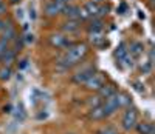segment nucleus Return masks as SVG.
Returning <instances> with one entry per match:
<instances>
[{
	"mask_svg": "<svg viewBox=\"0 0 155 134\" xmlns=\"http://www.w3.org/2000/svg\"><path fill=\"white\" fill-rule=\"evenodd\" d=\"M87 52H88V46L85 43H71L67 48V51L64 52V56L59 57V63L64 65L65 68H71L85 57Z\"/></svg>",
	"mask_w": 155,
	"mask_h": 134,
	"instance_id": "f257e3e1",
	"label": "nucleus"
},
{
	"mask_svg": "<svg viewBox=\"0 0 155 134\" xmlns=\"http://www.w3.org/2000/svg\"><path fill=\"white\" fill-rule=\"evenodd\" d=\"M138 123V113L134 108H127L121 117V126L126 131H132L135 129V125Z\"/></svg>",
	"mask_w": 155,
	"mask_h": 134,
	"instance_id": "f03ea898",
	"label": "nucleus"
},
{
	"mask_svg": "<svg viewBox=\"0 0 155 134\" xmlns=\"http://www.w3.org/2000/svg\"><path fill=\"white\" fill-rule=\"evenodd\" d=\"M106 83V77L102 73H93L92 76H90L87 80H85V88L90 89V91H98L102 85Z\"/></svg>",
	"mask_w": 155,
	"mask_h": 134,
	"instance_id": "7ed1b4c3",
	"label": "nucleus"
},
{
	"mask_svg": "<svg viewBox=\"0 0 155 134\" xmlns=\"http://www.w3.org/2000/svg\"><path fill=\"white\" fill-rule=\"evenodd\" d=\"M101 106H102V110H104L106 116H110V114H113L115 111H118V108H120L118 92H116V94H113L112 97L104 99V103H101Z\"/></svg>",
	"mask_w": 155,
	"mask_h": 134,
	"instance_id": "20e7f679",
	"label": "nucleus"
},
{
	"mask_svg": "<svg viewBox=\"0 0 155 134\" xmlns=\"http://www.w3.org/2000/svg\"><path fill=\"white\" fill-rule=\"evenodd\" d=\"M95 73V68L93 66H84L82 70H79L74 76H73V82L76 83V85H84L85 83V80L90 77Z\"/></svg>",
	"mask_w": 155,
	"mask_h": 134,
	"instance_id": "39448f33",
	"label": "nucleus"
},
{
	"mask_svg": "<svg viewBox=\"0 0 155 134\" xmlns=\"http://www.w3.org/2000/svg\"><path fill=\"white\" fill-rule=\"evenodd\" d=\"M50 43L54 48H68L71 45V42H68V39L62 34H53L50 37Z\"/></svg>",
	"mask_w": 155,
	"mask_h": 134,
	"instance_id": "423d86ee",
	"label": "nucleus"
},
{
	"mask_svg": "<svg viewBox=\"0 0 155 134\" xmlns=\"http://www.w3.org/2000/svg\"><path fill=\"white\" fill-rule=\"evenodd\" d=\"M44 14L47 17H56V16L61 14V8L58 6V3L54 0H50V2H47L45 6H44Z\"/></svg>",
	"mask_w": 155,
	"mask_h": 134,
	"instance_id": "0eeeda50",
	"label": "nucleus"
},
{
	"mask_svg": "<svg viewBox=\"0 0 155 134\" xmlns=\"http://www.w3.org/2000/svg\"><path fill=\"white\" fill-rule=\"evenodd\" d=\"M88 39H90V42H92V45L96 46V48H102L104 45H107V40H106L104 36H102V31L88 33Z\"/></svg>",
	"mask_w": 155,
	"mask_h": 134,
	"instance_id": "6e6552de",
	"label": "nucleus"
},
{
	"mask_svg": "<svg viewBox=\"0 0 155 134\" xmlns=\"http://www.w3.org/2000/svg\"><path fill=\"white\" fill-rule=\"evenodd\" d=\"M79 6H76V5H65V8L62 9L61 14H64L67 19H73V20H79Z\"/></svg>",
	"mask_w": 155,
	"mask_h": 134,
	"instance_id": "1a4fd4ad",
	"label": "nucleus"
},
{
	"mask_svg": "<svg viewBox=\"0 0 155 134\" xmlns=\"http://www.w3.org/2000/svg\"><path fill=\"white\" fill-rule=\"evenodd\" d=\"M81 28V20H73V19H68L65 23L62 25V31L65 34H73V33H78Z\"/></svg>",
	"mask_w": 155,
	"mask_h": 134,
	"instance_id": "9d476101",
	"label": "nucleus"
},
{
	"mask_svg": "<svg viewBox=\"0 0 155 134\" xmlns=\"http://www.w3.org/2000/svg\"><path fill=\"white\" fill-rule=\"evenodd\" d=\"M99 97L102 99V100H104V99H107V97H112L113 94H116V92H118V88H116V85H113V83H110V85H102L99 89Z\"/></svg>",
	"mask_w": 155,
	"mask_h": 134,
	"instance_id": "9b49d317",
	"label": "nucleus"
},
{
	"mask_svg": "<svg viewBox=\"0 0 155 134\" xmlns=\"http://www.w3.org/2000/svg\"><path fill=\"white\" fill-rule=\"evenodd\" d=\"M2 39H5L6 42H12L14 39H17V30L12 26L11 23H8V26L3 30V33H2Z\"/></svg>",
	"mask_w": 155,
	"mask_h": 134,
	"instance_id": "f8f14e48",
	"label": "nucleus"
},
{
	"mask_svg": "<svg viewBox=\"0 0 155 134\" xmlns=\"http://www.w3.org/2000/svg\"><path fill=\"white\" fill-rule=\"evenodd\" d=\"M127 56H129V49H127V45L123 42V43H120L118 48H116V51H115V57H116V60H118L120 63H123V62L126 60Z\"/></svg>",
	"mask_w": 155,
	"mask_h": 134,
	"instance_id": "ddd939ff",
	"label": "nucleus"
},
{
	"mask_svg": "<svg viewBox=\"0 0 155 134\" xmlns=\"http://www.w3.org/2000/svg\"><path fill=\"white\" fill-rule=\"evenodd\" d=\"M135 129L138 131V134H155V128L152 123L147 122H141L135 125Z\"/></svg>",
	"mask_w": 155,
	"mask_h": 134,
	"instance_id": "4468645a",
	"label": "nucleus"
},
{
	"mask_svg": "<svg viewBox=\"0 0 155 134\" xmlns=\"http://www.w3.org/2000/svg\"><path fill=\"white\" fill-rule=\"evenodd\" d=\"M14 60H16V51L12 49V48H8L3 54L0 56V62H3V63L8 65V66L14 62Z\"/></svg>",
	"mask_w": 155,
	"mask_h": 134,
	"instance_id": "2eb2a0df",
	"label": "nucleus"
},
{
	"mask_svg": "<svg viewBox=\"0 0 155 134\" xmlns=\"http://www.w3.org/2000/svg\"><path fill=\"white\" fill-rule=\"evenodd\" d=\"M88 117L92 119V120H102V119H106L107 116H106L104 110H102V106L99 105V106H95V108H92V110H90V113H88Z\"/></svg>",
	"mask_w": 155,
	"mask_h": 134,
	"instance_id": "dca6fc26",
	"label": "nucleus"
},
{
	"mask_svg": "<svg viewBox=\"0 0 155 134\" xmlns=\"http://www.w3.org/2000/svg\"><path fill=\"white\" fill-rule=\"evenodd\" d=\"M92 23L88 25V33H98V31H102L104 28V22L98 17H92Z\"/></svg>",
	"mask_w": 155,
	"mask_h": 134,
	"instance_id": "f3484780",
	"label": "nucleus"
},
{
	"mask_svg": "<svg viewBox=\"0 0 155 134\" xmlns=\"http://www.w3.org/2000/svg\"><path fill=\"white\" fill-rule=\"evenodd\" d=\"M84 9L87 11V14L90 16V17H96L98 16V9H99V3H95V2H87L85 5H84Z\"/></svg>",
	"mask_w": 155,
	"mask_h": 134,
	"instance_id": "a211bd4d",
	"label": "nucleus"
},
{
	"mask_svg": "<svg viewBox=\"0 0 155 134\" xmlns=\"http://www.w3.org/2000/svg\"><path fill=\"white\" fill-rule=\"evenodd\" d=\"M143 51H144V46H143V43H140V42H134L130 45V49H129V52H130L134 57H140L141 54H143Z\"/></svg>",
	"mask_w": 155,
	"mask_h": 134,
	"instance_id": "6ab92c4d",
	"label": "nucleus"
},
{
	"mask_svg": "<svg viewBox=\"0 0 155 134\" xmlns=\"http://www.w3.org/2000/svg\"><path fill=\"white\" fill-rule=\"evenodd\" d=\"M118 102H120V108H123V106H130L132 99L126 92H118Z\"/></svg>",
	"mask_w": 155,
	"mask_h": 134,
	"instance_id": "aec40b11",
	"label": "nucleus"
},
{
	"mask_svg": "<svg viewBox=\"0 0 155 134\" xmlns=\"http://www.w3.org/2000/svg\"><path fill=\"white\" fill-rule=\"evenodd\" d=\"M12 71L9 66H3V68H0V80H8L11 77Z\"/></svg>",
	"mask_w": 155,
	"mask_h": 134,
	"instance_id": "412c9836",
	"label": "nucleus"
},
{
	"mask_svg": "<svg viewBox=\"0 0 155 134\" xmlns=\"http://www.w3.org/2000/svg\"><path fill=\"white\" fill-rule=\"evenodd\" d=\"M87 103H88L90 108H95V106H99V105L102 103V99H101L99 96H93V97H88Z\"/></svg>",
	"mask_w": 155,
	"mask_h": 134,
	"instance_id": "4be33fe9",
	"label": "nucleus"
},
{
	"mask_svg": "<svg viewBox=\"0 0 155 134\" xmlns=\"http://www.w3.org/2000/svg\"><path fill=\"white\" fill-rule=\"evenodd\" d=\"M109 11H110V6L109 5H99V9H98V19H101V17H104V16H107L109 14Z\"/></svg>",
	"mask_w": 155,
	"mask_h": 134,
	"instance_id": "5701e85b",
	"label": "nucleus"
},
{
	"mask_svg": "<svg viewBox=\"0 0 155 134\" xmlns=\"http://www.w3.org/2000/svg\"><path fill=\"white\" fill-rule=\"evenodd\" d=\"M96 134H118V131H116L115 128H112V126H104V128H101Z\"/></svg>",
	"mask_w": 155,
	"mask_h": 134,
	"instance_id": "b1692460",
	"label": "nucleus"
},
{
	"mask_svg": "<svg viewBox=\"0 0 155 134\" xmlns=\"http://www.w3.org/2000/svg\"><path fill=\"white\" fill-rule=\"evenodd\" d=\"M8 48H9V42H6L5 39H0V56H2Z\"/></svg>",
	"mask_w": 155,
	"mask_h": 134,
	"instance_id": "393cba45",
	"label": "nucleus"
},
{
	"mask_svg": "<svg viewBox=\"0 0 155 134\" xmlns=\"http://www.w3.org/2000/svg\"><path fill=\"white\" fill-rule=\"evenodd\" d=\"M150 70H152V63L150 62H147V63H144L143 66H141V71H143L144 74H149Z\"/></svg>",
	"mask_w": 155,
	"mask_h": 134,
	"instance_id": "a878e982",
	"label": "nucleus"
},
{
	"mask_svg": "<svg viewBox=\"0 0 155 134\" xmlns=\"http://www.w3.org/2000/svg\"><path fill=\"white\" fill-rule=\"evenodd\" d=\"M5 12H6V5H5L3 0H0V17H2Z\"/></svg>",
	"mask_w": 155,
	"mask_h": 134,
	"instance_id": "bb28decb",
	"label": "nucleus"
},
{
	"mask_svg": "<svg viewBox=\"0 0 155 134\" xmlns=\"http://www.w3.org/2000/svg\"><path fill=\"white\" fill-rule=\"evenodd\" d=\"M23 42H25V43L34 42V36H33V34H27V36H25V39H23Z\"/></svg>",
	"mask_w": 155,
	"mask_h": 134,
	"instance_id": "cd10ccee",
	"label": "nucleus"
},
{
	"mask_svg": "<svg viewBox=\"0 0 155 134\" xmlns=\"http://www.w3.org/2000/svg\"><path fill=\"white\" fill-rule=\"evenodd\" d=\"M6 26H8V23H6L2 17H0V31H3V30L6 28Z\"/></svg>",
	"mask_w": 155,
	"mask_h": 134,
	"instance_id": "c85d7f7f",
	"label": "nucleus"
},
{
	"mask_svg": "<svg viewBox=\"0 0 155 134\" xmlns=\"http://www.w3.org/2000/svg\"><path fill=\"white\" fill-rule=\"evenodd\" d=\"M22 12H23L22 9H17V11H16V16H17L19 19H22V16H23V14H22Z\"/></svg>",
	"mask_w": 155,
	"mask_h": 134,
	"instance_id": "c756f323",
	"label": "nucleus"
},
{
	"mask_svg": "<svg viewBox=\"0 0 155 134\" xmlns=\"http://www.w3.org/2000/svg\"><path fill=\"white\" fill-rule=\"evenodd\" d=\"M124 11H126V5L123 3V5H121V8H120V14H124Z\"/></svg>",
	"mask_w": 155,
	"mask_h": 134,
	"instance_id": "7c9ffc66",
	"label": "nucleus"
},
{
	"mask_svg": "<svg viewBox=\"0 0 155 134\" xmlns=\"http://www.w3.org/2000/svg\"><path fill=\"white\" fill-rule=\"evenodd\" d=\"M3 111H5V113H11V106H9V105H8V106H5Z\"/></svg>",
	"mask_w": 155,
	"mask_h": 134,
	"instance_id": "2f4dec72",
	"label": "nucleus"
},
{
	"mask_svg": "<svg viewBox=\"0 0 155 134\" xmlns=\"http://www.w3.org/2000/svg\"><path fill=\"white\" fill-rule=\"evenodd\" d=\"M20 0H9V3H19Z\"/></svg>",
	"mask_w": 155,
	"mask_h": 134,
	"instance_id": "473e14b6",
	"label": "nucleus"
},
{
	"mask_svg": "<svg viewBox=\"0 0 155 134\" xmlns=\"http://www.w3.org/2000/svg\"><path fill=\"white\" fill-rule=\"evenodd\" d=\"M92 2H95V3H101V2H104V0H92Z\"/></svg>",
	"mask_w": 155,
	"mask_h": 134,
	"instance_id": "72a5a7b5",
	"label": "nucleus"
}]
</instances>
